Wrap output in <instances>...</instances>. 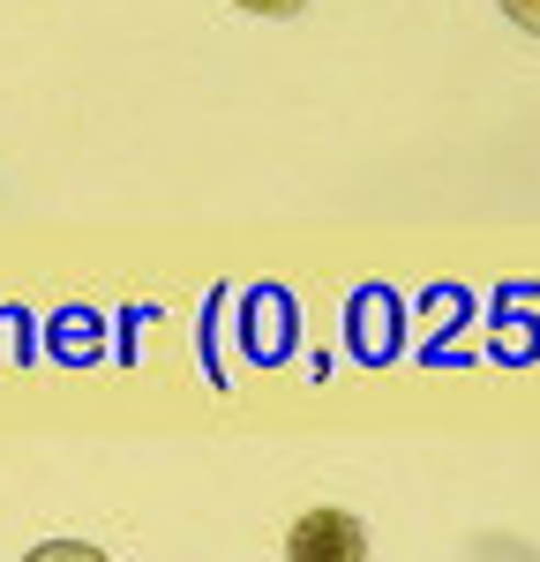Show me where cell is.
<instances>
[{
    "mask_svg": "<svg viewBox=\"0 0 540 562\" xmlns=\"http://www.w3.org/2000/svg\"><path fill=\"white\" fill-rule=\"evenodd\" d=\"M285 555L293 562H360L368 555V532H360V518H346V510H308V518L293 525Z\"/></svg>",
    "mask_w": 540,
    "mask_h": 562,
    "instance_id": "1",
    "label": "cell"
},
{
    "mask_svg": "<svg viewBox=\"0 0 540 562\" xmlns=\"http://www.w3.org/2000/svg\"><path fill=\"white\" fill-rule=\"evenodd\" d=\"M503 15H510L518 31H533V38H540V0H503Z\"/></svg>",
    "mask_w": 540,
    "mask_h": 562,
    "instance_id": "2",
    "label": "cell"
},
{
    "mask_svg": "<svg viewBox=\"0 0 540 562\" xmlns=\"http://www.w3.org/2000/svg\"><path fill=\"white\" fill-rule=\"evenodd\" d=\"M240 8H248V15H301L308 0H240Z\"/></svg>",
    "mask_w": 540,
    "mask_h": 562,
    "instance_id": "3",
    "label": "cell"
}]
</instances>
